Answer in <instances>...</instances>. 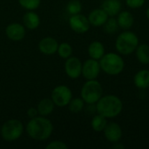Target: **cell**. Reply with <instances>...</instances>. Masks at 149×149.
I'll return each instance as SVG.
<instances>
[{
  "instance_id": "cell-1",
  "label": "cell",
  "mask_w": 149,
  "mask_h": 149,
  "mask_svg": "<svg viewBox=\"0 0 149 149\" xmlns=\"http://www.w3.org/2000/svg\"><path fill=\"white\" fill-rule=\"evenodd\" d=\"M28 136L35 141H46L50 138L53 132V125L47 117L38 115L30 119L26 127Z\"/></svg>"
},
{
  "instance_id": "cell-2",
  "label": "cell",
  "mask_w": 149,
  "mask_h": 149,
  "mask_svg": "<svg viewBox=\"0 0 149 149\" xmlns=\"http://www.w3.org/2000/svg\"><path fill=\"white\" fill-rule=\"evenodd\" d=\"M96 112L107 119L118 117L123 110L122 100L116 95L108 94L102 96L95 104Z\"/></svg>"
},
{
  "instance_id": "cell-3",
  "label": "cell",
  "mask_w": 149,
  "mask_h": 149,
  "mask_svg": "<svg viewBox=\"0 0 149 149\" xmlns=\"http://www.w3.org/2000/svg\"><path fill=\"white\" fill-rule=\"evenodd\" d=\"M101 71L110 76L120 75L125 69V61L117 52H107L99 60Z\"/></svg>"
},
{
  "instance_id": "cell-4",
  "label": "cell",
  "mask_w": 149,
  "mask_h": 149,
  "mask_svg": "<svg viewBox=\"0 0 149 149\" xmlns=\"http://www.w3.org/2000/svg\"><path fill=\"white\" fill-rule=\"evenodd\" d=\"M140 44L136 33L126 30L120 33L115 39V49L120 55H130L134 53Z\"/></svg>"
},
{
  "instance_id": "cell-5",
  "label": "cell",
  "mask_w": 149,
  "mask_h": 149,
  "mask_svg": "<svg viewBox=\"0 0 149 149\" xmlns=\"http://www.w3.org/2000/svg\"><path fill=\"white\" fill-rule=\"evenodd\" d=\"M103 96V87L97 79L86 80L80 90V97L87 105H95Z\"/></svg>"
},
{
  "instance_id": "cell-6",
  "label": "cell",
  "mask_w": 149,
  "mask_h": 149,
  "mask_svg": "<svg viewBox=\"0 0 149 149\" xmlns=\"http://www.w3.org/2000/svg\"><path fill=\"white\" fill-rule=\"evenodd\" d=\"M24 129V125L19 120L10 119L1 126L0 135L5 141H15L22 136Z\"/></svg>"
},
{
  "instance_id": "cell-7",
  "label": "cell",
  "mask_w": 149,
  "mask_h": 149,
  "mask_svg": "<svg viewBox=\"0 0 149 149\" xmlns=\"http://www.w3.org/2000/svg\"><path fill=\"white\" fill-rule=\"evenodd\" d=\"M51 99L52 100L56 107H67V105L72 99V92L67 86L59 85L54 87L52 91Z\"/></svg>"
},
{
  "instance_id": "cell-8",
  "label": "cell",
  "mask_w": 149,
  "mask_h": 149,
  "mask_svg": "<svg viewBox=\"0 0 149 149\" xmlns=\"http://www.w3.org/2000/svg\"><path fill=\"white\" fill-rule=\"evenodd\" d=\"M69 26L76 33L84 34L87 32L91 27L88 17L81 13L71 15L69 18Z\"/></svg>"
},
{
  "instance_id": "cell-9",
  "label": "cell",
  "mask_w": 149,
  "mask_h": 149,
  "mask_svg": "<svg viewBox=\"0 0 149 149\" xmlns=\"http://www.w3.org/2000/svg\"><path fill=\"white\" fill-rule=\"evenodd\" d=\"M100 71H101V68H100L99 60L90 58L83 63L81 75L86 80L96 79L99 77Z\"/></svg>"
},
{
  "instance_id": "cell-10",
  "label": "cell",
  "mask_w": 149,
  "mask_h": 149,
  "mask_svg": "<svg viewBox=\"0 0 149 149\" xmlns=\"http://www.w3.org/2000/svg\"><path fill=\"white\" fill-rule=\"evenodd\" d=\"M82 65L83 63L79 58L74 56L69 57L65 62V72L66 75L72 79L79 78L82 73Z\"/></svg>"
},
{
  "instance_id": "cell-11",
  "label": "cell",
  "mask_w": 149,
  "mask_h": 149,
  "mask_svg": "<svg viewBox=\"0 0 149 149\" xmlns=\"http://www.w3.org/2000/svg\"><path fill=\"white\" fill-rule=\"evenodd\" d=\"M103 133L107 141L112 144L120 141L123 135L121 127L116 122H108Z\"/></svg>"
},
{
  "instance_id": "cell-12",
  "label": "cell",
  "mask_w": 149,
  "mask_h": 149,
  "mask_svg": "<svg viewBox=\"0 0 149 149\" xmlns=\"http://www.w3.org/2000/svg\"><path fill=\"white\" fill-rule=\"evenodd\" d=\"M25 27L19 23H10L5 28V35L12 41H20L25 37Z\"/></svg>"
},
{
  "instance_id": "cell-13",
  "label": "cell",
  "mask_w": 149,
  "mask_h": 149,
  "mask_svg": "<svg viewBox=\"0 0 149 149\" xmlns=\"http://www.w3.org/2000/svg\"><path fill=\"white\" fill-rule=\"evenodd\" d=\"M38 47L41 53L45 55H53L58 51V42L52 37H45L38 42Z\"/></svg>"
},
{
  "instance_id": "cell-14",
  "label": "cell",
  "mask_w": 149,
  "mask_h": 149,
  "mask_svg": "<svg viewBox=\"0 0 149 149\" xmlns=\"http://www.w3.org/2000/svg\"><path fill=\"white\" fill-rule=\"evenodd\" d=\"M90 24L94 27L103 26L104 24L108 19L109 16L105 12L102 8H97L93 10L87 16Z\"/></svg>"
},
{
  "instance_id": "cell-15",
  "label": "cell",
  "mask_w": 149,
  "mask_h": 149,
  "mask_svg": "<svg viewBox=\"0 0 149 149\" xmlns=\"http://www.w3.org/2000/svg\"><path fill=\"white\" fill-rule=\"evenodd\" d=\"M116 19L119 27L124 31L130 30L134 24V17L129 10H121L117 15Z\"/></svg>"
},
{
  "instance_id": "cell-16",
  "label": "cell",
  "mask_w": 149,
  "mask_h": 149,
  "mask_svg": "<svg viewBox=\"0 0 149 149\" xmlns=\"http://www.w3.org/2000/svg\"><path fill=\"white\" fill-rule=\"evenodd\" d=\"M134 86L141 90H147L149 88V70L141 69L138 71L134 76Z\"/></svg>"
},
{
  "instance_id": "cell-17",
  "label": "cell",
  "mask_w": 149,
  "mask_h": 149,
  "mask_svg": "<svg viewBox=\"0 0 149 149\" xmlns=\"http://www.w3.org/2000/svg\"><path fill=\"white\" fill-rule=\"evenodd\" d=\"M109 17L117 16L122 9L120 0H104L101 7Z\"/></svg>"
},
{
  "instance_id": "cell-18",
  "label": "cell",
  "mask_w": 149,
  "mask_h": 149,
  "mask_svg": "<svg viewBox=\"0 0 149 149\" xmlns=\"http://www.w3.org/2000/svg\"><path fill=\"white\" fill-rule=\"evenodd\" d=\"M23 24L28 30H35L40 24V17L34 10H27L23 17Z\"/></svg>"
},
{
  "instance_id": "cell-19",
  "label": "cell",
  "mask_w": 149,
  "mask_h": 149,
  "mask_svg": "<svg viewBox=\"0 0 149 149\" xmlns=\"http://www.w3.org/2000/svg\"><path fill=\"white\" fill-rule=\"evenodd\" d=\"M87 52L91 58L100 60L106 53V49L102 42L96 40V41H93L88 45Z\"/></svg>"
},
{
  "instance_id": "cell-20",
  "label": "cell",
  "mask_w": 149,
  "mask_h": 149,
  "mask_svg": "<svg viewBox=\"0 0 149 149\" xmlns=\"http://www.w3.org/2000/svg\"><path fill=\"white\" fill-rule=\"evenodd\" d=\"M54 107H55V104L53 103V101L51 98L42 99L38 103V106H37L38 115L47 117L50 114H52V113L54 110Z\"/></svg>"
},
{
  "instance_id": "cell-21",
  "label": "cell",
  "mask_w": 149,
  "mask_h": 149,
  "mask_svg": "<svg viewBox=\"0 0 149 149\" xmlns=\"http://www.w3.org/2000/svg\"><path fill=\"white\" fill-rule=\"evenodd\" d=\"M137 60L142 65H149V45L148 44H139L135 50Z\"/></svg>"
},
{
  "instance_id": "cell-22",
  "label": "cell",
  "mask_w": 149,
  "mask_h": 149,
  "mask_svg": "<svg viewBox=\"0 0 149 149\" xmlns=\"http://www.w3.org/2000/svg\"><path fill=\"white\" fill-rule=\"evenodd\" d=\"M107 123H108V121L106 117L102 116L101 114L97 113L96 115H94L93 117V119L91 120V127L93 131L100 133V132L104 131Z\"/></svg>"
},
{
  "instance_id": "cell-23",
  "label": "cell",
  "mask_w": 149,
  "mask_h": 149,
  "mask_svg": "<svg viewBox=\"0 0 149 149\" xmlns=\"http://www.w3.org/2000/svg\"><path fill=\"white\" fill-rule=\"evenodd\" d=\"M85 101L82 100V98H72L69 104L67 105L68 109L72 113H80L84 107H85Z\"/></svg>"
},
{
  "instance_id": "cell-24",
  "label": "cell",
  "mask_w": 149,
  "mask_h": 149,
  "mask_svg": "<svg viewBox=\"0 0 149 149\" xmlns=\"http://www.w3.org/2000/svg\"><path fill=\"white\" fill-rule=\"evenodd\" d=\"M57 53L61 58L66 59V58H68L69 57L72 56V47L67 42L60 43V44H58Z\"/></svg>"
},
{
  "instance_id": "cell-25",
  "label": "cell",
  "mask_w": 149,
  "mask_h": 149,
  "mask_svg": "<svg viewBox=\"0 0 149 149\" xmlns=\"http://www.w3.org/2000/svg\"><path fill=\"white\" fill-rule=\"evenodd\" d=\"M104 31L107 34H113L120 29L117 19L114 17H109L107 22L103 25Z\"/></svg>"
},
{
  "instance_id": "cell-26",
  "label": "cell",
  "mask_w": 149,
  "mask_h": 149,
  "mask_svg": "<svg viewBox=\"0 0 149 149\" xmlns=\"http://www.w3.org/2000/svg\"><path fill=\"white\" fill-rule=\"evenodd\" d=\"M65 9L69 15L79 14L82 10V3L79 0H70L66 4Z\"/></svg>"
},
{
  "instance_id": "cell-27",
  "label": "cell",
  "mask_w": 149,
  "mask_h": 149,
  "mask_svg": "<svg viewBox=\"0 0 149 149\" xmlns=\"http://www.w3.org/2000/svg\"><path fill=\"white\" fill-rule=\"evenodd\" d=\"M18 3L27 10H35L40 6L41 0H18Z\"/></svg>"
},
{
  "instance_id": "cell-28",
  "label": "cell",
  "mask_w": 149,
  "mask_h": 149,
  "mask_svg": "<svg viewBox=\"0 0 149 149\" xmlns=\"http://www.w3.org/2000/svg\"><path fill=\"white\" fill-rule=\"evenodd\" d=\"M68 146L61 141H53L48 143L45 147V149H67Z\"/></svg>"
},
{
  "instance_id": "cell-29",
  "label": "cell",
  "mask_w": 149,
  "mask_h": 149,
  "mask_svg": "<svg viewBox=\"0 0 149 149\" xmlns=\"http://www.w3.org/2000/svg\"><path fill=\"white\" fill-rule=\"evenodd\" d=\"M125 1L127 6L130 9H140L146 3V0H125Z\"/></svg>"
},
{
  "instance_id": "cell-30",
  "label": "cell",
  "mask_w": 149,
  "mask_h": 149,
  "mask_svg": "<svg viewBox=\"0 0 149 149\" xmlns=\"http://www.w3.org/2000/svg\"><path fill=\"white\" fill-rule=\"evenodd\" d=\"M38 115V113L37 107H30L27 110V116L30 119H32V118H34V117H36Z\"/></svg>"
},
{
  "instance_id": "cell-31",
  "label": "cell",
  "mask_w": 149,
  "mask_h": 149,
  "mask_svg": "<svg viewBox=\"0 0 149 149\" xmlns=\"http://www.w3.org/2000/svg\"><path fill=\"white\" fill-rule=\"evenodd\" d=\"M113 148L124 149L125 148V146H124L123 144H121V143L119 141V142H116V143H113Z\"/></svg>"
},
{
  "instance_id": "cell-32",
  "label": "cell",
  "mask_w": 149,
  "mask_h": 149,
  "mask_svg": "<svg viewBox=\"0 0 149 149\" xmlns=\"http://www.w3.org/2000/svg\"><path fill=\"white\" fill-rule=\"evenodd\" d=\"M146 17H147V18L149 20V7L147 9V10H146Z\"/></svg>"
},
{
  "instance_id": "cell-33",
  "label": "cell",
  "mask_w": 149,
  "mask_h": 149,
  "mask_svg": "<svg viewBox=\"0 0 149 149\" xmlns=\"http://www.w3.org/2000/svg\"><path fill=\"white\" fill-rule=\"evenodd\" d=\"M0 130H1V127H0Z\"/></svg>"
}]
</instances>
